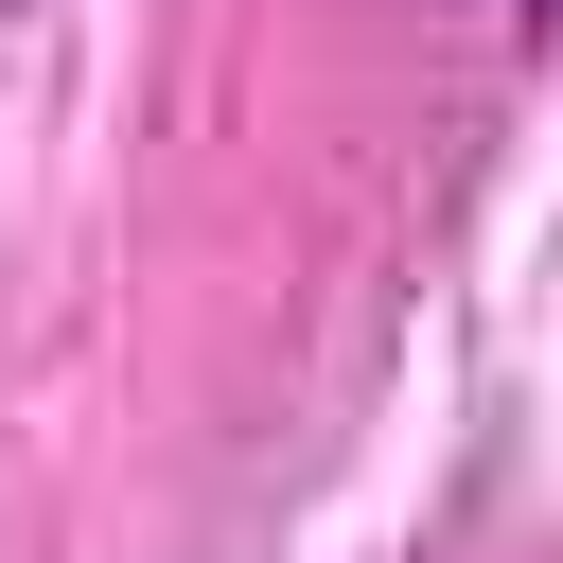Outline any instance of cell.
<instances>
[{"label":"cell","instance_id":"2","mask_svg":"<svg viewBox=\"0 0 563 563\" xmlns=\"http://www.w3.org/2000/svg\"><path fill=\"white\" fill-rule=\"evenodd\" d=\"M0 18H35V0H0Z\"/></svg>","mask_w":563,"mask_h":563},{"label":"cell","instance_id":"1","mask_svg":"<svg viewBox=\"0 0 563 563\" xmlns=\"http://www.w3.org/2000/svg\"><path fill=\"white\" fill-rule=\"evenodd\" d=\"M510 18H545V35H563V0H510Z\"/></svg>","mask_w":563,"mask_h":563}]
</instances>
